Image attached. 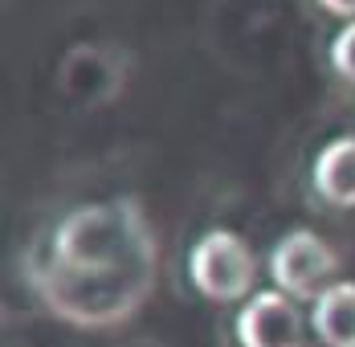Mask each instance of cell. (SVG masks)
<instances>
[{
  "instance_id": "6da1fadb",
  "label": "cell",
  "mask_w": 355,
  "mask_h": 347,
  "mask_svg": "<svg viewBox=\"0 0 355 347\" xmlns=\"http://www.w3.org/2000/svg\"><path fill=\"white\" fill-rule=\"evenodd\" d=\"M45 257L73 274L159 270V237L139 196H107L70 208L53 225Z\"/></svg>"
},
{
  "instance_id": "7a4b0ae2",
  "label": "cell",
  "mask_w": 355,
  "mask_h": 347,
  "mask_svg": "<svg viewBox=\"0 0 355 347\" xmlns=\"http://www.w3.org/2000/svg\"><path fill=\"white\" fill-rule=\"evenodd\" d=\"M159 270H131V274H73L62 270L41 253H29L25 282L33 298L62 323L82 331H107L143 311V303L155 290Z\"/></svg>"
},
{
  "instance_id": "3957f363",
  "label": "cell",
  "mask_w": 355,
  "mask_h": 347,
  "mask_svg": "<svg viewBox=\"0 0 355 347\" xmlns=\"http://www.w3.org/2000/svg\"><path fill=\"white\" fill-rule=\"evenodd\" d=\"M188 278L192 286L213 303H237L253 294L257 257L241 233L233 229H209L188 249Z\"/></svg>"
},
{
  "instance_id": "277c9868",
  "label": "cell",
  "mask_w": 355,
  "mask_h": 347,
  "mask_svg": "<svg viewBox=\"0 0 355 347\" xmlns=\"http://www.w3.org/2000/svg\"><path fill=\"white\" fill-rule=\"evenodd\" d=\"M339 253L327 245V237H319L315 229L298 225L282 233L274 249H270V278L274 290L290 294L294 303H315L322 290H331L339 282Z\"/></svg>"
},
{
  "instance_id": "5b68a950",
  "label": "cell",
  "mask_w": 355,
  "mask_h": 347,
  "mask_svg": "<svg viewBox=\"0 0 355 347\" xmlns=\"http://www.w3.org/2000/svg\"><path fill=\"white\" fill-rule=\"evenodd\" d=\"M241 347H306V323L298 303L282 290H257L241 303L233 319Z\"/></svg>"
},
{
  "instance_id": "8992f818",
  "label": "cell",
  "mask_w": 355,
  "mask_h": 347,
  "mask_svg": "<svg viewBox=\"0 0 355 347\" xmlns=\"http://www.w3.org/2000/svg\"><path fill=\"white\" fill-rule=\"evenodd\" d=\"M311 180L331 208H355V135H335L322 143L311 164Z\"/></svg>"
},
{
  "instance_id": "52a82bcc",
  "label": "cell",
  "mask_w": 355,
  "mask_h": 347,
  "mask_svg": "<svg viewBox=\"0 0 355 347\" xmlns=\"http://www.w3.org/2000/svg\"><path fill=\"white\" fill-rule=\"evenodd\" d=\"M311 331L322 347H355V282L339 278L311 303Z\"/></svg>"
},
{
  "instance_id": "ba28073f",
  "label": "cell",
  "mask_w": 355,
  "mask_h": 347,
  "mask_svg": "<svg viewBox=\"0 0 355 347\" xmlns=\"http://www.w3.org/2000/svg\"><path fill=\"white\" fill-rule=\"evenodd\" d=\"M331 69H335L343 82L355 86V21H347L339 33L331 37Z\"/></svg>"
},
{
  "instance_id": "9c48e42d",
  "label": "cell",
  "mask_w": 355,
  "mask_h": 347,
  "mask_svg": "<svg viewBox=\"0 0 355 347\" xmlns=\"http://www.w3.org/2000/svg\"><path fill=\"white\" fill-rule=\"evenodd\" d=\"M319 8H327L331 17H347V21H355V0H319Z\"/></svg>"
}]
</instances>
